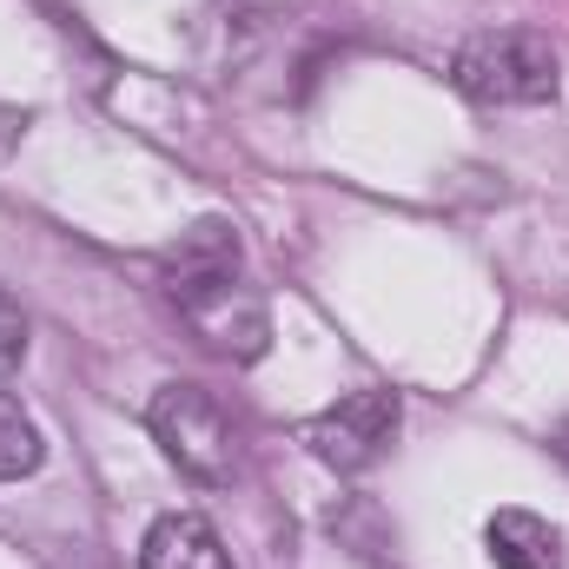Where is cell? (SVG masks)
Masks as SVG:
<instances>
[{"instance_id": "cell-1", "label": "cell", "mask_w": 569, "mask_h": 569, "mask_svg": "<svg viewBox=\"0 0 569 569\" xmlns=\"http://www.w3.org/2000/svg\"><path fill=\"white\" fill-rule=\"evenodd\" d=\"M450 80L477 107H550L563 87V53L537 27H483L457 47Z\"/></svg>"}, {"instance_id": "cell-2", "label": "cell", "mask_w": 569, "mask_h": 569, "mask_svg": "<svg viewBox=\"0 0 569 569\" xmlns=\"http://www.w3.org/2000/svg\"><path fill=\"white\" fill-rule=\"evenodd\" d=\"M146 430L166 450V463L179 477H192L199 490H226L239 477V430L206 385H186V378L159 385L146 405Z\"/></svg>"}, {"instance_id": "cell-3", "label": "cell", "mask_w": 569, "mask_h": 569, "mask_svg": "<svg viewBox=\"0 0 569 569\" xmlns=\"http://www.w3.org/2000/svg\"><path fill=\"white\" fill-rule=\"evenodd\" d=\"M405 425V405H398V391H385V385H365V391H351V398H338V405H325L318 418H305L298 425V443L325 463V470H371L385 450H391V437Z\"/></svg>"}, {"instance_id": "cell-4", "label": "cell", "mask_w": 569, "mask_h": 569, "mask_svg": "<svg viewBox=\"0 0 569 569\" xmlns=\"http://www.w3.org/2000/svg\"><path fill=\"white\" fill-rule=\"evenodd\" d=\"M172 311L186 318V331H192L206 351H219V358H232V365H252V358H266V345H272V311H266V298L246 279L192 291V298H179Z\"/></svg>"}, {"instance_id": "cell-5", "label": "cell", "mask_w": 569, "mask_h": 569, "mask_svg": "<svg viewBox=\"0 0 569 569\" xmlns=\"http://www.w3.org/2000/svg\"><path fill=\"white\" fill-rule=\"evenodd\" d=\"M226 279H246L239 232H232L226 219H199V226H186L179 246H172L166 266H159V284H166L172 305L192 298V291H212V284H226Z\"/></svg>"}, {"instance_id": "cell-6", "label": "cell", "mask_w": 569, "mask_h": 569, "mask_svg": "<svg viewBox=\"0 0 569 569\" xmlns=\"http://www.w3.org/2000/svg\"><path fill=\"white\" fill-rule=\"evenodd\" d=\"M140 569H239L199 510H166L140 543Z\"/></svg>"}, {"instance_id": "cell-7", "label": "cell", "mask_w": 569, "mask_h": 569, "mask_svg": "<svg viewBox=\"0 0 569 569\" xmlns=\"http://www.w3.org/2000/svg\"><path fill=\"white\" fill-rule=\"evenodd\" d=\"M483 550L497 569H569L563 530L537 510H497L483 523Z\"/></svg>"}, {"instance_id": "cell-8", "label": "cell", "mask_w": 569, "mask_h": 569, "mask_svg": "<svg viewBox=\"0 0 569 569\" xmlns=\"http://www.w3.org/2000/svg\"><path fill=\"white\" fill-rule=\"evenodd\" d=\"M40 463H47V437H40V425L20 411V398L0 391V483L33 477Z\"/></svg>"}, {"instance_id": "cell-9", "label": "cell", "mask_w": 569, "mask_h": 569, "mask_svg": "<svg viewBox=\"0 0 569 569\" xmlns=\"http://www.w3.org/2000/svg\"><path fill=\"white\" fill-rule=\"evenodd\" d=\"M20 358H27V311L0 291V378L20 371Z\"/></svg>"}, {"instance_id": "cell-10", "label": "cell", "mask_w": 569, "mask_h": 569, "mask_svg": "<svg viewBox=\"0 0 569 569\" xmlns=\"http://www.w3.org/2000/svg\"><path fill=\"white\" fill-rule=\"evenodd\" d=\"M557 450H563V463H569V425H563V430H557Z\"/></svg>"}]
</instances>
